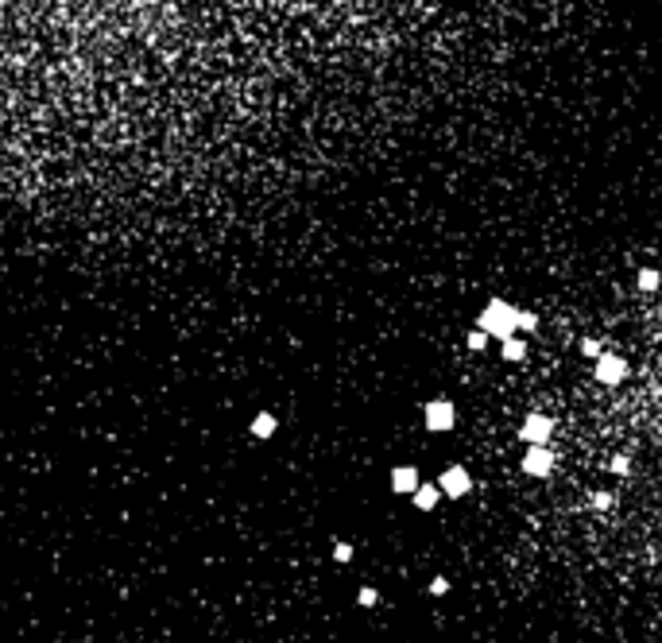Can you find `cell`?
Segmentation results:
<instances>
[{"label":"cell","mask_w":662,"mask_h":643,"mask_svg":"<svg viewBox=\"0 0 662 643\" xmlns=\"http://www.w3.org/2000/svg\"><path fill=\"white\" fill-rule=\"evenodd\" d=\"M659 283H662V275L654 272V268H643V272H639V287H643V291H654Z\"/></svg>","instance_id":"8fae6325"},{"label":"cell","mask_w":662,"mask_h":643,"mask_svg":"<svg viewBox=\"0 0 662 643\" xmlns=\"http://www.w3.org/2000/svg\"><path fill=\"white\" fill-rule=\"evenodd\" d=\"M612 469H616V473H627V469H632V461H627V458H612Z\"/></svg>","instance_id":"d6986e66"},{"label":"cell","mask_w":662,"mask_h":643,"mask_svg":"<svg viewBox=\"0 0 662 643\" xmlns=\"http://www.w3.org/2000/svg\"><path fill=\"white\" fill-rule=\"evenodd\" d=\"M516 330H523V333H535L538 330V318L531 310H519V318H516Z\"/></svg>","instance_id":"4fadbf2b"},{"label":"cell","mask_w":662,"mask_h":643,"mask_svg":"<svg viewBox=\"0 0 662 643\" xmlns=\"http://www.w3.org/2000/svg\"><path fill=\"white\" fill-rule=\"evenodd\" d=\"M612 492H593V507H612Z\"/></svg>","instance_id":"ac0fdd59"},{"label":"cell","mask_w":662,"mask_h":643,"mask_svg":"<svg viewBox=\"0 0 662 643\" xmlns=\"http://www.w3.org/2000/svg\"><path fill=\"white\" fill-rule=\"evenodd\" d=\"M410 500H415V507H419V512H434V507H438V500H442L438 481H434V485H419L415 492H410Z\"/></svg>","instance_id":"ba28073f"},{"label":"cell","mask_w":662,"mask_h":643,"mask_svg":"<svg viewBox=\"0 0 662 643\" xmlns=\"http://www.w3.org/2000/svg\"><path fill=\"white\" fill-rule=\"evenodd\" d=\"M333 558H337V562H352V546L349 543H337V546H333Z\"/></svg>","instance_id":"2e32d148"},{"label":"cell","mask_w":662,"mask_h":643,"mask_svg":"<svg viewBox=\"0 0 662 643\" xmlns=\"http://www.w3.org/2000/svg\"><path fill=\"white\" fill-rule=\"evenodd\" d=\"M275 427H279V422H275V415H267V411H260V415L252 419V434H256V438H272Z\"/></svg>","instance_id":"9c48e42d"},{"label":"cell","mask_w":662,"mask_h":643,"mask_svg":"<svg viewBox=\"0 0 662 643\" xmlns=\"http://www.w3.org/2000/svg\"><path fill=\"white\" fill-rule=\"evenodd\" d=\"M623 376H627V361H623V357H616V353H600V357H596V384L616 388Z\"/></svg>","instance_id":"8992f818"},{"label":"cell","mask_w":662,"mask_h":643,"mask_svg":"<svg viewBox=\"0 0 662 643\" xmlns=\"http://www.w3.org/2000/svg\"><path fill=\"white\" fill-rule=\"evenodd\" d=\"M527 357V345L519 342L516 333H511V337H504V361H523Z\"/></svg>","instance_id":"30bf717a"},{"label":"cell","mask_w":662,"mask_h":643,"mask_svg":"<svg viewBox=\"0 0 662 643\" xmlns=\"http://www.w3.org/2000/svg\"><path fill=\"white\" fill-rule=\"evenodd\" d=\"M422 422H426V430H434V434H446V430H453V422H457V407L449 400H434V403H426Z\"/></svg>","instance_id":"7a4b0ae2"},{"label":"cell","mask_w":662,"mask_h":643,"mask_svg":"<svg viewBox=\"0 0 662 643\" xmlns=\"http://www.w3.org/2000/svg\"><path fill=\"white\" fill-rule=\"evenodd\" d=\"M465 345H469V349H473V353H480V349H484V345H488V333H484V330H480V326H477V330H473V333H469V337H465Z\"/></svg>","instance_id":"5bb4252c"},{"label":"cell","mask_w":662,"mask_h":643,"mask_svg":"<svg viewBox=\"0 0 662 643\" xmlns=\"http://www.w3.org/2000/svg\"><path fill=\"white\" fill-rule=\"evenodd\" d=\"M357 604H361V608H376V604H380V593H376L372 585H364L361 593H357Z\"/></svg>","instance_id":"7c38bea8"},{"label":"cell","mask_w":662,"mask_h":643,"mask_svg":"<svg viewBox=\"0 0 662 643\" xmlns=\"http://www.w3.org/2000/svg\"><path fill=\"white\" fill-rule=\"evenodd\" d=\"M581 353H585V357H593V361H596V357H600L604 349H600V345L593 342V337H585V342H581Z\"/></svg>","instance_id":"e0dca14e"},{"label":"cell","mask_w":662,"mask_h":643,"mask_svg":"<svg viewBox=\"0 0 662 643\" xmlns=\"http://www.w3.org/2000/svg\"><path fill=\"white\" fill-rule=\"evenodd\" d=\"M449 593V581H446V577H430V597H446Z\"/></svg>","instance_id":"9a60e30c"},{"label":"cell","mask_w":662,"mask_h":643,"mask_svg":"<svg viewBox=\"0 0 662 643\" xmlns=\"http://www.w3.org/2000/svg\"><path fill=\"white\" fill-rule=\"evenodd\" d=\"M516 318H519V306H507L504 299H492L484 310H480L477 326L488 333V337H500V342H504V337L516 333Z\"/></svg>","instance_id":"6da1fadb"},{"label":"cell","mask_w":662,"mask_h":643,"mask_svg":"<svg viewBox=\"0 0 662 643\" xmlns=\"http://www.w3.org/2000/svg\"><path fill=\"white\" fill-rule=\"evenodd\" d=\"M550 434H554V419L550 415H527L523 427H519V438L527 442V446H546L550 442Z\"/></svg>","instance_id":"3957f363"},{"label":"cell","mask_w":662,"mask_h":643,"mask_svg":"<svg viewBox=\"0 0 662 643\" xmlns=\"http://www.w3.org/2000/svg\"><path fill=\"white\" fill-rule=\"evenodd\" d=\"M419 485H422V481H419V469H415V465L391 469V492H399V496H410V492H415Z\"/></svg>","instance_id":"52a82bcc"},{"label":"cell","mask_w":662,"mask_h":643,"mask_svg":"<svg viewBox=\"0 0 662 643\" xmlns=\"http://www.w3.org/2000/svg\"><path fill=\"white\" fill-rule=\"evenodd\" d=\"M438 488H442V496L461 500V496H469V488H473V477H469V469H465V465H449L446 473L438 477Z\"/></svg>","instance_id":"277c9868"},{"label":"cell","mask_w":662,"mask_h":643,"mask_svg":"<svg viewBox=\"0 0 662 643\" xmlns=\"http://www.w3.org/2000/svg\"><path fill=\"white\" fill-rule=\"evenodd\" d=\"M523 473L527 477H550V473H554V454H550V446H527Z\"/></svg>","instance_id":"5b68a950"}]
</instances>
